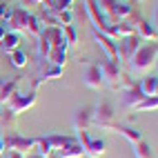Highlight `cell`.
<instances>
[{"instance_id":"obj_1","label":"cell","mask_w":158,"mask_h":158,"mask_svg":"<svg viewBox=\"0 0 158 158\" xmlns=\"http://www.w3.org/2000/svg\"><path fill=\"white\" fill-rule=\"evenodd\" d=\"M156 54H158L156 40L149 43V45H145V47H138V49H136V54L127 60L129 62V69L134 73H147L152 69V65L156 62Z\"/></svg>"},{"instance_id":"obj_2","label":"cell","mask_w":158,"mask_h":158,"mask_svg":"<svg viewBox=\"0 0 158 158\" xmlns=\"http://www.w3.org/2000/svg\"><path fill=\"white\" fill-rule=\"evenodd\" d=\"M98 71H100V78H102V87L107 85L111 91H120L118 87V80H120V62L118 60H102L98 62Z\"/></svg>"},{"instance_id":"obj_3","label":"cell","mask_w":158,"mask_h":158,"mask_svg":"<svg viewBox=\"0 0 158 158\" xmlns=\"http://www.w3.org/2000/svg\"><path fill=\"white\" fill-rule=\"evenodd\" d=\"M114 116H116V107L111 100H100L96 107L91 109V125L105 129L109 123H114Z\"/></svg>"},{"instance_id":"obj_4","label":"cell","mask_w":158,"mask_h":158,"mask_svg":"<svg viewBox=\"0 0 158 158\" xmlns=\"http://www.w3.org/2000/svg\"><path fill=\"white\" fill-rule=\"evenodd\" d=\"M138 47H140L138 34H129V36L118 38V40H116V60H118V62H127L136 54Z\"/></svg>"},{"instance_id":"obj_5","label":"cell","mask_w":158,"mask_h":158,"mask_svg":"<svg viewBox=\"0 0 158 158\" xmlns=\"http://www.w3.org/2000/svg\"><path fill=\"white\" fill-rule=\"evenodd\" d=\"M78 134V143H80V147L85 149V156H89V158H100V156H105V140L102 138H91L89 136V131H76Z\"/></svg>"},{"instance_id":"obj_6","label":"cell","mask_w":158,"mask_h":158,"mask_svg":"<svg viewBox=\"0 0 158 158\" xmlns=\"http://www.w3.org/2000/svg\"><path fill=\"white\" fill-rule=\"evenodd\" d=\"M36 94H38V89H29L27 94H14L11 98L7 100V109L11 111V114H23V111H27L29 107H34L36 105Z\"/></svg>"},{"instance_id":"obj_7","label":"cell","mask_w":158,"mask_h":158,"mask_svg":"<svg viewBox=\"0 0 158 158\" xmlns=\"http://www.w3.org/2000/svg\"><path fill=\"white\" fill-rule=\"evenodd\" d=\"M5 149H11L18 154H29L36 149V138H25L20 134H11L5 138Z\"/></svg>"},{"instance_id":"obj_8","label":"cell","mask_w":158,"mask_h":158,"mask_svg":"<svg viewBox=\"0 0 158 158\" xmlns=\"http://www.w3.org/2000/svg\"><path fill=\"white\" fill-rule=\"evenodd\" d=\"M85 9H87V14H89V18H91V23H94V29H98V31H102V34H107L111 20H107V18L100 14L96 0H85Z\"/></svg>"},{"instance_id":"obj_9","label":"cell","mask_w":158,"mask_h":158,"mask_svg":"<svg viewBox=\"0 0 158 158\" xmlns=\"http://www.w3.org/2000/svg\"><path fill=\"white\" fill-rule=\"evenodd\" d=\"M105 131H114V134H120L123 138H127L131 145L138 143L143 138V134L136 129V127H129V125H120V123H109L107 127H105Z\"/></svg>"},{"instance_id":"obj_10","label":"cell","mask_w":158,"mask_h":158,"mask_svg":"<svg viewBox=\"0 0 158 158\" xmlns=\"http://www.w3.org/2000/svg\"><path fill=\"white\" fill-rule=\"evenodd\" d=\"M94 40H96V45L105 51L107 60H116V40L114 38H109L107 34H102L98 29H94Z\"/></svg>"},{"instance_id":"obj_11","label":"cell","mask_w":158,"mask_h":158,"mask_svg":"<svg viewBox=\"0 0 158 158\" xmlns=\"http://www.w3.org/2000/svg\"><path fill=\"white\" fill-rule=\"evenodd\" d=\"M143 98H147V96L140 91V85H138V82H134L129 89H125V91H123V107L134 109V107H136V105H138Z\"/></svg>"},{"instance_id":"obj_12","label":"cell","mask_w":158,"mask_h":158,"mask_svg":"<svg viewBox=\"0 0 158 158\" xmlns=\"http://www.w3.org/2000/svg\"><path fill=\"white\" fill-rule=\"evenodd\" d=\"M131 16L138 20V25L134 27V29H136V34H138V38H140V40H156V25H152L149 20L138 18V16H136V11H134Z\"/></svg>"},{"instance_id":"obj_13","label":"cell","mask_w":158,"mask_h":158,"mask_svg":"<svg viewBox=\"0 0 158 158\" xmlns=\"http://www.w3.org/2000/svg\"><path fill=\"white\" fill-rule=\"evenodd\" d=\"M73 127H76V131H89L91 127V107H82L76 111V116H73Z\"/></svg>"},{"instance_id":"obj_14","label":"cell","mask_w":158,"mask_h":158,"mask_svg":"<svg viewBox=\"0 0 158 158\" xmlns=\"http://www.w3.org/2000/svg\"><path fill=\"white\" fill-rule=\"evenodd\" d=\"M82 80H85V85H87L89 89H100V87H102V78H100V71H98V65H96V62L87 67Z\"/></svg>"},{"instance_id":"obj_15","label":"cell","mask_w":158,"mask_h":158,"mask_svg":"<svg viewBox=\"0 0 158 158\" xmlns=\"http://www.w3.org/2000/svg\"><path fill=\"white\" fill-rule=\"evenodd\" d=\"M0 49H2L5 54H11V51L20 49V34H16V31H7V34L2 36V40H0Z\"/></svg>"},{"instance_id":"obj_16","label":"cell","mask_w":158,"mask_h":158,"mask_svg":"<svg viewBox=\"0 0 158 158\" xmlns=\"http://www.w3.org/2000/svg\"><path fill=\"white\" fill-rule=\"evenodd\" d=\"M140 85V91L145 96H158V76L156 73H147L143 76V80L138 82Z\"/></svg>"},{"instance_id":"obj_17","label":"cell","mask_w":158,"mask_h":158,"mask_svg":"<svg viewBox=\"0 0 158 158\" xmlns=\"http://www.w3.org/2000/svg\"><path fill=\"white\" fill-rule=\"evenodd\" d=\"M40 5L47 14H56V11H62V9H71L73 0H43Z\"/></svg>"},{"instance_id":"obj_18","label":"cell","mask_w":158,"mask_h":158,"mask_svg":"<svg viewBox=\"0 0 158 158\" xmlns=\"http://www.w3.org/2000/svg\"><path fill=\"white\" fill-rule=\"evenodd\" d=\"M47 60L51 62V65H56V67H62V69H65V62H67V49H65V47H51V51L47 54Z\"/></svg>"},{"instance_id":"obj_19","label":"cell","mask_w":158,"mask_h":158,"mask_svg":"<svg viewBox=\"0 0 158 158\" xmlns=\"http://www.w3.org/2000/svg\"><path fill=\"white\" fill-rule=\"evenodd\" d=\"M51 51V40H49V27H45L38 36V54L40 58H47V54Z\"/></svg>"},{"instance_id":"obj_20","label":"cell","mask_w":158,"mask_h":158,"mask_svg":"<svg viewBox=\"0 0 158 158\" xmlns=\"http://www.w3.org/2000/svg\"><path fill=\"white\" fill-rule=\"evenodd\" d=\"M134 156H136V158H154L152 145L147 143L145 138H140L138 143H134Z\"/></svg>"},{"instance_id":"obj_21","label":"cell","mask_w":158,"mask_h":158,"mask_svg":"<svg viewBox=\"0 0 158 158\" xmlns=\"http://www.w3.org/2000/svg\"><path fill=\"white\" fill-rule=\"evenodd\" d=\"M51 16H54V23H56V27L73 25V11H71V9H62V11H56V14H51Z\"/></svg>"},{"instance_id":"obj_22","label":"cell","mask_w":158,"mask_h":158,"mask_svg":"<svg viewBox=\"0 0 158 158\" xmlns=\"http://www.w3.org/2000/svg\"><path fill=\"white\" fill-rule=\"evenodd\" d=\"M7 56H9V62H11L14 67H18V69H23L27 65V60H29L27 51H23V49H16V51H11V54H7Z\"/></svg>"},{"instance_id":"obj_23","label":"cell","mask_w":158,"mask_h":158,"mask_svg":"<svg viewBox=\"0 0 158 158\" xmlns=\"http://www.w3.org/2000/svg\"><path fill=\"white\" fill-rule=\"evenodd\" d=\"M156 107H158V96H147L134 107V111H156Z\"/></svg>"},{"instance_id":"obj_24","label":"cell","mask_w":158,"mask_h":158,"mask_svg":"<svg viewBox=\"0 0 158 158\" xmlns=\"http://www.w3.org/2000/svg\"><path fill=\"white\" fill-rule=\"evenodd\" d=\"M62 36H65L67 47H76L78 45V31H76L73 25H65V27H62Z\"/></svg>"},{"instance_id":"obj_25","label":"cell","mask_w":158,"mask_h":158,"mask_svg":"<svg viewBox=\"0 0 158 158\" xmlns=\"http://www.w3.org/2000/svg\"><path fill=\"white\" fill-rule=\"evenodd\" d=\"M116 2H118V0H96V5H98V9H100V14L107 18V20H111V14H114Z\"/></svg>"},{"instance_id":"obj_26","label":"cell","mask_w":158,"mask_h":158,"mask_svg":"<svg viewBox=\"0 0 158 158\" xmlns=\"http://www.w3.org/2000/svg\"><path fill=\"white\" fill-rule=\"evenodd\" d=\"M14 123H16V114H11L7 107L0 109V127H2V129H11Z\"/></svg>"},{"instance_id":"obj_27","label":"cell","mask_w":158,"mask_h":158,"mask_svg":"<svg viewBox=\"0 0 158 158\" xmlns=\"http://www.w3.org/2000/svg\"><path fill=\"white\" fill-rule=\"evenodd\" d=\"M9 9H11V7H9V5L5 2V0H0V23H5V20H7Z\"/></svg>"},{"instance_id":"obj_28","label":"cell","mask_w":158,"mask_h":158,"mask_svg":"<svg viewBox=\"0 0 158 158\" xmlns=\"http://www.w3.org/2000/svg\"><path fill=\"white\" fill-rule=\"evenodd\" d=\"M2 158H25V154H18V152H11V149H7L2 154Z\"/></svg>"},{"instance_id":"obj_29","label":"cell","mask_w":158,"mask_h":158,"mask_svg":"<svg viewBox=\"0 0 158 158\" xmlns=\"http://www.w3.org/2000/svg\"><path fill=\"white\" fill-rule=\"evenodd\" d=\"M5 152H7V149H5V136H0V158H2Z\"/></svg>"},{"instance_id":"obj_30","label":"cell","mask_w":158,"mask_h":158,"mask_svg":"<svg viewBox=\"0 0 158 158\" xmlns=\"http://www.w3.org/2000/svg\"><path fill=\"white\" fill-rule=\"evenodd\" d=\"M25 158H45V156H40L38 152H29V154H25Z\"/></svg>"},{"instance_id":"obj_31","label":"cell","mask_w":158,"mask_h":158,"mask_svg":"<svg viewBox=\"0 0 158 158\" xmlns=\"http://www.w3.org/2000/svg\"><path fill=\"white\" fill-rule=\"evenodd\" d=\"M5 34H7V27H5V23H0V40H2Z\"/></svg>"},{"instance_id":"obj_32","label":"cell","mask_w":158,"mask_h":158,"mask_svg":"<svg viewBox=\"0 0 158 158\" xmlns=\"http://www.w3.org/2000/svg\"><path fill=\"white\" fill-rule=\"evenodd\" d=\"M20 2H23L20 7H25V5H34V2H31V0H20Z\"/></svg>"},{"instance_id":"obj_33","label":"cell","mask_w":158,"mask_h":158,"mask_svg":"<svg viewBox=\"0 0 158 158\" xmlns=\"http://www.w3.org/2000/svg\"><path fill=\"white\" fill-rule=\"evenodd\" d=\"M45 158H60L58 154H49V156H45Z\"/></svg>"},{"instance_id":"obj_34","label":"cell","mask_w":158,"mask_h":158,"mask_svg":"<svg viewBox=\"0 0 158 158\" xmlns=\"http://www.w3.org/2000/svg\"><path fill=\"white\" fill-rule=\"evenodd\" d=\"M31 2H34V5H40V2H43V0H31Z\"/></svg>"},{"instance_id":"obj_35","label":"cell","mask_w":158,"mask_h":158,"mask_svg":"<svg viewBox=\"0 0 158 158\" xmlns=\"http://www.w3.org/2000/svg\"><path fill=\"white\" fill-rule=\"evenodd\" d=\"M127 2H131V0H127Z\"/></svg>"}]
</instances>
